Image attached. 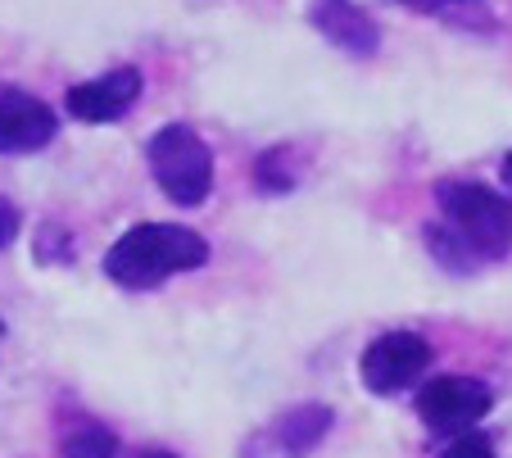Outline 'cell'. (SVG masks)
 Here are the masks:
<instances>
[{"label":"cell","mask_w":512,"mask_h":458,"mask_svg":"<svg viewBox=\"0 0 512 458\" xmlns=\"http://www.w3.org/2000/svg\"><path fill=\"white\" fill-rule=\"evenodd\" d=\"M435 205L481 259H503L512 250V195L485 182H454L449 177L435 186Z\"/></svg>","instance_id":"obj_2"},{"label":"cell","mask_w":512,"mask_h":458,"mask_svg":"<svg viewBox=\"0 0 512 458\" xmlns=\"http://www.w3.org/2000/svg\"><path fill=\"white\" fill-rule=\"evenodd\" d=\"M490 409H494L490 386L476 377H458V372L454 377H435L417 390V418L426 422V431H440V436H463Z\"/></svg>","instance_id":"obj_4"},{"label":"cell","mask_w":512,"mask_h":458,"mask_svg":"<svg viewBox=\"0 0 512 458\" xmlns=\"http://www.w3.org/2000/svg\"><path fill=\"white\" fill-rule=\"evenodd\" d=\"M331 422H336V413H331L327 404H300V409L281 413L272 427L254 431V436L245 440L241 458H304L322 445Z\"/></svg>","instance_id":"obj_6"},{"label":"cell","mask_w":512,"mask_h":458,"mask_svg":"<svg viewBox=\"0 0 512 458\" xmlns=\"http://www.w3.org/2000/svg\"><path fill=\"white\" fill-rule=\"evenodd\" d=\"M145 159H150V173H155L159 191L182 209H200L204 195L213 191V150L200 141V132L186 123H168L159 127L150 146H145Z\"/></svg>","instance_id":"obj_3"},{"label":"cell","mask_w":512,"mask_h":458,"mask_svg":"<svg viewBox=\"0 0 512 458\" xmlns=\"http://www.w3.org/2000/svg\"><path fill=\"white\" fill-rule=\"evenodd\" d=\"M426 250H431L449 273H476V268L485 264L481 254H476L454 227H426Z\"/></svg>","instance_id":"obj_10"},{"label":"cell","mask_w":512,"mask_h":458,"mask_svg":"<svg viewBox=\"0 0 512 458\" xmlns=\"http://www.w3.org/2000/svg\"><path fill=\"white\" fill-rule=\"evenodd\" d=\"M141 91H145V78L136 69H109L91 82L68 87L64 109L78 118V123H118V118L141 100Z\"/></svg>","instance_id":"obj_8"},{"label":"cell","mask_w":512,"mask_h":458,"mask_svg":"<svg viewBox=\"0 0 512 458\" xmlns=\"http://www.w3.org/2000/svg\"><path fill=\"white\" fill-rule=\"evenodd\" d=\"M286 159H290V150H281V146H277V150H268V155H263L259 164H254V177H259V186H263V191L281 195V191H290V186L300 182V177L290 173V164H286Z\"/></svg>","instance_id":"obj_12"},{"label":"cell","mask_w":512,"mask_h":458,"mask_svg":"<svg viewBox=\"0 0 512 458\" xmlns=\"http://www.w3.org/2000/svg\"><path fill=\"white\" fill-rule=\"evenodd\" d=\"M0 336H5V322H0Z\"/></svg>","instance_id":"obj_19"},{"label":"cell","mask_w":512,"mask_h":458,"mask_svg":"<svg viewBox=\"0 0 512 458\" xmlns=\"http://www.w3.org/2000/svg\"><path fill=\"white\" fill-rule=\"evenodd\" d=\"M209 259V245L200 232L177 223H136L109 245L105 277L127 291H155L168 277L195 273Z\"/></svg>","instance_id":"obj_1"},{"label":"cell","mask_w":512,"mask_h":458,"mask_svg":"<svg viewBox=\"0 0 512 458\" xmlns=\"http://www.w3.org/2000/svg\"><path fill=\"white\" fill-rule=\"evenodd\" d=\"M431 368V341L417 332H386L363 350V386L372 395H399Z\"/></svg>","instance_id":"obj_5"},{"label":"cell","mask_w":512,"mask_h":458,"mask_svg":"<svg viewBox=\"0 0 512 458\" xmlns=\"http://www.w3.org/2000/svg\"><path fill=\"white\" fill-rule=\"evenodd\" d=\"M440 458H494V445H490V436H481V431H463V436L449 440Z\"/></svg>","instance_id":"obj_14"},{"label":"cell","mask_w":512,"mask_h":458,"mask_svg":"<svg viewBox=\"0 0 512 458\" xmlns=\"http://www.w3.org/2000/svg\"><path fill=\"white\" fill-rule=\"evenodd\" d=\"M309 23L331 41V46L354 55V59H372L381 50V28L368 19L363 5H354V0H313Z\"/></svg>","instance_id":"obj_9"},{"label":"cell","mask_w":512,"mask_h":458,"mask_svg":"<svg viewBox=\"0 0 512 458\" xmlns=\"http://www.w3.org/2000/svg\"><path fill=\"white\" fill-rule=\"evenodd\" d=\"M59 454L64 458H118V436L109 427H73L64 440H59Z\"/></svg>","instance_id":"obj_11"},{"label":"cell","mask_w":512,"mask_h":458,"mask_svg":"<svg viewBox=\"0 0 512 458\" xmlns=\"http://www.w3.org/2000/svg\"><path fill=\"white\" fill-rule=\"evenodd\" d=\"M59 132V118L46 100L19 87H0V155H32L46 150Z\"/></svg>","instance_id":"obj_7"},{"label":"cell","mask_w":512,"mask_h":458,"mask_svg":"<svg viewBox=\"0 0 512 458\" xmlns=\"http://www.w3.org/2000/svg\"><path fill=\"white\" fill-rule=\"evenodd\" d=\"M413 10H426V14H463V10H485V0H404Z\"/></svg>","instance_id":"obj_15"},{"label":"cell","mask_w":512,"mask_h":458,"mask_svg":"<svg viewBox=\"0 0 512 458\" xmlns=\"http://www.w3.org/2000/svg\"><path fill=\"white\" fill-rule=\"evenodd\" d=\"M499 173H503V186H508V191H512V150H508V155H503Z\"/></svg>","instance_id":"obj_17"},{"label":"cell","mask_w":512,"mask_h":458,"mask_svg":"<svg viewBox=\"0 0 512 458\" xmlns=\"http://www.w3.org/2000/svg\"><path fill=\"white\" fill-rule=\"evenodd\" d=\"M150 458H173V454H150Z\"/></svg>","instance_id":"obj_18"},{"label":"cell","mask_w":512,"mask_h":458,"mask_svg":"<svg viewBox=\"0 0 512 458\" xmlns=\"http://www.w3.org/2000/svg\"><path fill=\"white\" fill-rule=\"evenodd\" d=\"M14 236H19V214H14L10 205H0V250H5Z\"/></svg>","instance_id":"obj_16"},{"label":"cell","mask_w":512,"mask_h":458,"mask_svg":"<svg viewBox=\"0 0 512 458\" xmlns=\"http://www.w3.org/2000/svg\"><path fill=\"white\" fill-rule=\"evenodd\" d=\"M37 259L41 264H68L73 259V241H68V232H59L55 223H46L37 232Z\"/></svg>","instance_id":"obj_13"}]
</instances>
